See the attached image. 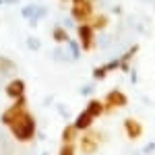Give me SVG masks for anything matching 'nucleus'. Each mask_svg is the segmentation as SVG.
I'll return each mask as SVG.
<instances>
[{
	"instance_id": "nucleus-1",
	"label": "nucleus",
	"mask_w": 155,
	"mask_h": 155,
	"mask_svg": "<svg viewBox=\"0 0 155 155\" xmlns=\"http://www.w3.org/2000/svg\"><path fill=\"white\" fill-rule=\"evenodd\" d=\"M8 128H11L12 137H15L19 143H31V141L35 139V134H37L35 118L31 116L29 110H25L23 114H19V116L8 124Z\"/></svg>"
},
{
	"instance_id": "nucleus-2",
	"label": "nucleus",
	"mask_w": 155,
	"mask_h": 155,
	"mask_svg": "<svg viewBox=\"0 0 155 155\" xmlns=\"http://www.w3.org/2000/svg\"><path fill=\"white\" fill-rule=\"evenodd\" d=\"M95 15L93 0H71V17L77 23H87Z\"/></svg>"
},
{
	"instance_id": "nucleus-3",
	"label": "nucleus",
	"mask_w": 155,
	"mask_h": 155,
	"mask_svg": "<svg viewBox=\"0 0 155 155\" xmlns=\"http://www.w3.org/2000/svg\"><path fill=\"white\" fill-rule=\"evenodd\" d=\"M77 35H79V46L83 52H91L95 48V29L91 27L89 23H79L77 27Z\"/></svg>"
},
{
	"instance_id": "nucleus-4",
	"label": "nucleus",
	"mask_w": 155,
	"mask_h": 155,
	"mask_svg": "<svg viewBox=\"0 0 155 155\" xmlns=\"http://www.w3.org/2000/svg\"><path fill=\"white\" fill-rule=\"evenodd\" d=\"M126 104H128L126 93H124V91H120V89H112V91L106 95V99H104V114H112L114 110L124 107Z\"/></svg>"
},
{
	"instance_id": "nucleus-5",
	"label": "nucleus",
	"mask_w": 155,
	"mask_h": 155,
	"mask_svg": "<svg viewBox=\"0 0 155 155\" xmlns=\"http://www.w3.org/2000/svg\"><path fill=\"white\" fill-rule=\"evenodd\" d=\"M25 110H29L27 107V97H19V99H15V104H11V106L6 107L4 112H2V116H0V122L4 124V126H8L12 120L17 118L19 114H23Z\"/></svg>"
},
{
	"instance_id": "nucleus-6",
	"label": "nucleus",
	"mask_w": 155,
	"mask_h": 155,
	"mask_svg": "<svg viewBox=\"0 0 155 155\" xmlns=\"http://www.w3.org/2000/svg\"><path fill=\"white\" fill-rule=\"evenodd\" d=\"M21 15H23V19L29 21L31 27H35L39 23V19H44L48 15V6H41V4H25Z\"/></svg>"
},
{
	"instance_id": "nucleus-7",
	"label": "nucleus",
	"mask_w": 155,
	"mask_h": 155,
	"mask_svg": "<svg viewBox=\"0 0 155 155\" xmlns=\"http://www.w3.org/2000/svg\"><path fill=\"white\" fill-rule=\"evenodd\" d=\"M81 151L85 155H95L99 151V134L93 132L91 128L85 130L83 137H81Z\"/></svg>"
},
{
	"instance_id": "nucleus-8",
	"label": "nucleus",
	"mask_w": 155,
	"mask_h": 155,
	"mask_svg": "<svg viewBox=\"0 0 155 155\" xmlns=\"http://www.w3.org/2000/svg\"><path fill=\"white\" fill-rule=\"evenodd\" d=\"M124 132H126V137L130 139V141H139L141 139V134H143V122L137 118H126L124 120Z\"/></svg>"
},
{
	"instance_id": "nucleus-9",
	"label": "nucleus",
	"mask_w": 155,
	"mask_h": 155,
	"mask_svg": "<svg viewBox=\"0 0 155 155\" xmlns=\"http://www.w3.org/2000/svg\"><path fill=\"white\" fill-rule=\"evenodd\" d=\"M25 91H27V85H25L23 79H12V81H8L6 87H4V93L11 97V99H19V97H23Z\"/></svg>"
},
{
	"instance_id": "nucleus-10",
	"label": "nucleus",
	"mask_w": 155,
	"mask_h": 155,
	"mask_svg": "<svg viewBox=\"0 0 155 155\" xmlns=\"http://www.w3.org/2000/svg\"><path fill=\"white\" fill-rule=\"evenodd\" d=\"M93 122H95V118H93L89 112H85V110H83V112L74 118L72 124H74V128H77L79 132H85V130H89V128L93 126Z\"/></svg>"
},
{
	"instance_id": "nucleus-11",
	"label": "nucleus",
	"mask_w": 155,
	"mask_h": 155,
	"mask_svg": "<svg viewBox=\"0 0 155 155\" xmlns=\"http://www.w3.org/2000/svg\"><path fill=\"white\" fill-rule=\"evenodd\" d=\"M120 66V60H112V62H106V64H101V66H97V68H93V79L95 81H101V79H106V74L107 72H112V71H116Z\"/></svg>"
},
{
	"instance_id": "nucleus-12",
	"label": "nucleus",
	"mask_w": 155,
	"mask_h": 155,
	"mask_svg": "<svg viewBox=\"0 0 155 155\" xmlns=\"http://www.w3.org/2000/svg\"><path fill=\"white\" fill-rule=\"evenodd\" d=\"M85 112H89L93 118L101 116V114H104V101H99V99H89V104L85 106Z\"/></svg>"
},
{
	"instance_id": "nucleus-13",
	"label": "nucleus",
	"mask_w": 155,
	"mask_h": 155,
	"mask_svg": "<svg viewBox=\"0 0 155 155\" xmlns=\"http://www.w3.org/2000/svg\"><path fill=\"white\" fill-rule=\"evenodd\" d=\"M137 52H139V46H132L130 50H128V52H126V54H124V56H122V58H120V71H124V72H128L130 71V66H128V62H130L132 58H134V56H137Z\"/></svg>"
},
{
	"instance_id": "nucleus-14",
	"label": "nucleus",
	"mask_w": 155,
	"mask_h": 155,
	"mask_svg": "<svg viewBox=\"0 0 155 155\" xmlns=\"http://www.w3.org/2000/svg\"><path fill=\"white\" fill-rule=\"evenodd\" d=\"M87 23L91 25L95 31H101V29H106V27H107V17H106V15H93Z\"/></svg>"
},
{
	"instance_id": "nucleus-15",
	"label": "nucleus",
	"mask_w": 155,
	"mask_h": 155,
	"mask_svg": "<svg viewBox=\"0 0 155 155\" xmlns=\"http://www.w3.org/2000/svg\"><path fill=\"white\" fill-rule=\"evenodd\" d=\"M52 39L60 46V44H66V41L71 39V35L66 33V29H64V27H54V29H52Z\"/></svg>"
},
{
	"instance_id": "nucleus-16",
	"label": "nucleus",
	"mask_w": 155,
	"mask_h": 155,
	"mask_svg": "<svg viewBox=\"0 0 155 155\" xmlns=\"http://www.w3.org/2000/svg\"><path fill=\"white\" fill-rule=\"evenodd\" d=\"M77 128H74V124H66V126H64V130H62V137H60V139H62V143H74V139H77Z\"/></svg>"
},
{
	"instance_id": "nucleus-17",
	"label": "nucleus",
	"mask_w": 155,
	"mask_h": 155,
	"mask_svg": "<svg viewBox=\"0 0 155 155\" xmlns=\"http://www.w3.org/2000/svg\"><path fill=\"white\" fill-rule=\"evenodd\" d=\"M17 71V64L6 56H0V74H8V72Z\"/></svg>"
},
{
	"instance_id": "nucleus-18",
	"label": "nucleus",
	"mask_w": 155,
	"mask_h": 155,
	"mask_svg": "<svg viewBox=\"0 0 155 155\" xmlns=\"http://www.w3.org/2000/svg\"><path fill=\"white\" fill-rule=\"evenodd\" d=\"M74 153H77L74 143H62V147L58 149V155H74Z\"/></svg>"
},
{
	"instance_id": "nucleus-19",
	"label": "nucleus",
	"mask_w": 155,
	"mask_h": 155,
	"mask_svg": "<svg viewBox=\"0 0 155 155\" xmlns=\"http://www.w3.org/2000/svg\"><path fill=\"white\" fill-rule=\"evenodd\" d=\"M25 44H27V48L33 50V52L41 48V39H39V37H35V35H29L27 39H25Z\"/></svg>"
},
{
	"instance_id": "nucleus-20",
	"label": "nucleus",
	"mask_w": 155,
	"mask_h": 155,
	"mask_svg": "<svg viewBox=\"0 0 155 155\" xmlns=\"http://www.w3.org/2000/svg\"><path fill=\"white\" fill-rule=\"evenodd\" d=\"M66 44L71 46V56H72L74 60H79V56H81V50H79V44H77V41H72V39H68Z\"/></svg>"
},
{
	"instance_id": "nucleus-21",
	"label": "nucleus",
	"mask_w": 155,
	"mask_h": 155,
	"mask_svg": "<svg viewBox=\"0 0 155 155\" xmlns=\"http://www.w3.org/2000/svg\"><path fill=\"white\" fill-rule=\"evenodd\" d=\"M151 151H155V143H149L141 149V153H151Z\"/></svg>"
},
{
	"instance_id": "nucleus-22",
	"label": "nucleus",
	"mask_w": 155,
	"mask_h": 155,
	"mask_svg": "<svg viewBox=\"0 0 155 155\" xmlns=\"http://www.w3.org/2000/svg\"><path fill=\"white\" fill-rule=\"evenodd\" d=\"M91 91H93V87H91V85H85V87H81V93H83V95L91 93Z\"/></svg>"
},
{
	"instance_id": "nucleus-23",
	"label": "nucleus",
	"mask_w": 155,
	"mask_h": 155,
	"mask_svg": "<svg viewBox=\"0 0 155 155\" xmlns=\"http://www.w3.org/2000/svg\"><path fill=\"white\" fill-rule=\"evenodd\" d=\"M2 2H4V4H6V2H8V4H19L21 0H2Z\"/></svg>"
},
{
	"instance_id": "nucleus-24",
	"label": "nucleus",
	"mask_w": 155,
	"mask_h": 155,
	"mask_svg": "<svg viewBox=\"0 0 155 155\" xmlns=\"http://www.w3.org/2000/svg\"><path fill=\"white\" fill-rule=\"evenodd\" d=\"M0 4H4V2H2V0H0Z\"/></svg>"
},
{
	"instance_id": "nucleus-25",
	"label": "nucleus",
	"mask_w": 155,
	"mask_h": 155,
	"mask_svg": "<svg viewBox=\"0 0 155 155\" xmlns=\"http://www.w3.org/2000/svg\"><path fill=\"white\" fill-rule=\"evenodd\" d=\"M60 2H66V0H60Z\"/></svg>"
}]
</instances>
